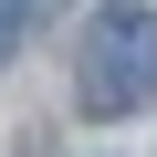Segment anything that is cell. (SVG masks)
I'll list each match as a JSON object with an SVG mask.
<instances>
[{"instance_id": "obj_1", "label": "cell", "mask_w": 157, "mask_h": 157, "mask_svg": "<svg viewBox=\"0 0 157 157\" xmlns=\"http://www.w3.org/2000/svg\"><path fill=\"white\" fill-rule=\"evenodd\" d=\"M73 94H84V115H136L157 105V11H136V0H105V11L84 21V73H73Z\"/></svg>"}]
</instances>
